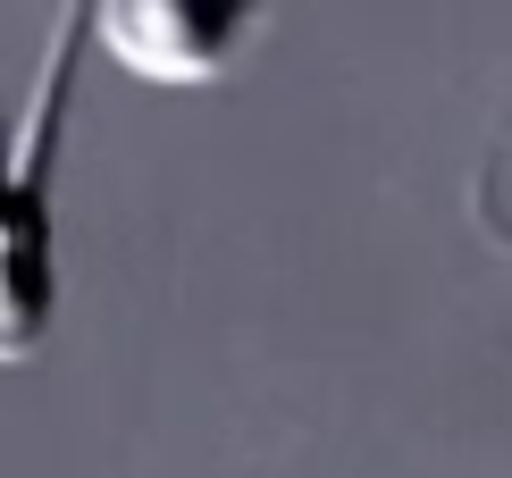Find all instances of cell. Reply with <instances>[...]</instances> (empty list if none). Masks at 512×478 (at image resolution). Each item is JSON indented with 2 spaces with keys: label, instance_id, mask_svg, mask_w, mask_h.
<instances>
[{
  "label": "cell",
  "instance_id": "1",
  "mask_svg": "<svg viewBox=\"0 0 512 478\" xmlns=\"http://www.w3.org/2000/svg\"><path fill=\"white\" fill-rule=\"evenodd\" d=\"M59 319V227L51 185L17 168V135L0 126V369H26Z\"/></svg>",
  "mask_w": 512,
  "mask_h": 478
},
{
  "label": "cell",
  "instance_id": "2",
  "mask_svg": "<svg viewBox=\"0 0 512 478\" xmlns=\"http://www.w3.org/2000/svg\"><path fill=\"white\" fill-rule=\"evenodd\" d=\"M471 202H479V227H487V235H496V244H504V252H512V227H504V219H496V202H487V185H479V193H471Z\"/></svg>",
  "mask_w": 512,
  "mask_h": 478
},
{
  "label": "cell",
  "instance_id": "3",
  "mask_svg": "<svg viewBox=\"0 0 512 478\" xmlns=\"http://www.w3.org/2000/svg\"><path fill=\"white\" fill-rule=\"evenodd\" d=\"M252 9H261V17H269V9H277V0H252Z\"/></svg>",
  "mask_w": 512,
  "mask_h": 478
}]
</instances>
